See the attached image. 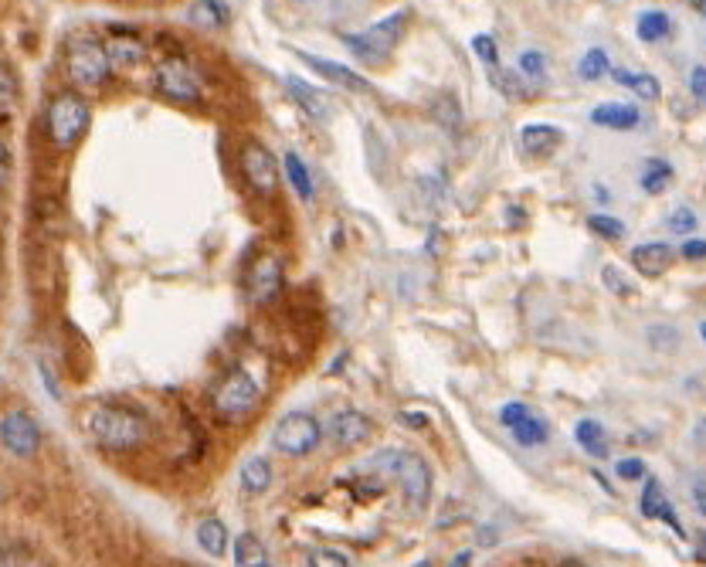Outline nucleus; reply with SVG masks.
<instances>
[{"instance_id": "nucleus-17", "label": "nucleus", "mask_w": 706, "mask_h": 567, "mask_svg": "<svg viewBox=\"0 0 706 567\" xmlns=\"http://www.w3.org/2000/svg\"><path fill=\"white\" fill-rule=\"evenodd\" d=\"M673 255L676 252L666 242H645V245H635L628 259H632V265L642 272V276L656 279L669 269V265H673Z\"/></svg>"}, {"instance_id": "nucleus-33", "label": "nucleus", "mask_w": 706, "mask_h": 567, "mask_svg": "<svg viewBox=\"0 0 706 567\" xmlns=\"http://www.w3.org/2000/svg\"><path fill=\"white\" fill-rule=\"evenodd\" d=\"M588 231L598 238H605V242H622L625 238V221L611 218V214H591L588 218Z\"/></svg>"}, {"instance_id": "nucleus-44", "label": "nucleus", "mask_w": 706, "mask_h": 567, "mask_svg": "<svg viewBox=\"0 0 706 567\" xmlns=\"http://www.w3.org/2000/svg\"><path fill=\"white\" fill-rule=\"evenodd\" d=\"M7 177H11V150H7V143L0 140V187L7 184Z\"/></svg>"}, {"instance_id": "nucleus-9", "label": "nucleus", "mask_w": 706, "mask_h": 567, "mask_svg": "<svg viewBox=\"0 0 706 567\" xmlns=\"http://www.w3.org/2000/svg\"><path fill=\"white\" fill-rule=\"evenodd\" d=\"M238 167H241V177L248 180L255 194L262 197H272L275 187H279V163L262 143H245L241 146V157H238Z\"/></svg>"}, {"instance_id": "nucleus-18", "label": "nucleus", "mask_w": 706, "mask_h": 567, "mask_svg": "<svg viewBox=\"0 0 706 567\" xmlns=\"http://www.w3.org/2000/svg\"><path fill=\"white\" fill-rule=\"evenodd\" d=\"M187 21L194 28H204V31H218V28H228L231 21V7L221 4V0H197V4L187 7Z\"/></svg>"}, {"instance_id": "nucleus-42", "label": "nucleus", "mask_w": 706, "mask_h": 567, "mask_svg": "<svg viewBox=\"0 0 706 567\" xmlns=\"http://www.w3.org/2000/svg\"><path fill=\"white\" fill-rule=\"evenodd\" d=\"M679 252H683V259H693V262H700V259H706V242H703V238H686V242H683V248H679Z\"/></svg>"}, {"instance_id": "nucleus-35", "label": "nucleus", "mask_w": 706, "mask_h": 567, "mask_svg": "<svg viewBox=\"0 0 706 567\" xmlns=\"http://www.w3.org/2000/svg\"><path fill=\"white\" fill-rule=\"evenodd\" d=\"M520 75H527V79L533 82H540L544 79V72H547V58H544V51H523L520 55Z\"/></svg>"}, {"instance_id": "nucleus-34", "label": "nucleus", "mask_w": 706, "mask_h": 567, "mask_svg": "<svg viewBox=\"0 0 706 567\" xmlns=\"http://www.w3.org/2000/svg\"><path fill=\"white\" fill-rule=\"evenodd\" d=\"M601 282H605V289L611 292V296H618V299H628V296H635V286H632V279L625 276L618 265H605L601 269Z\"/></svg>"}, {"instance_id": "nucleus-48", "label": "nucleus", "mask_w": 706, "mask_h": 567, "mask_svg": "<svg viewBox=\"0 0 706 567\" xmlns=\"http://www.w3.org/2000/svg\"><path fill=\"white\" fill-rule=\"evenodd\" d=\"M690 4L696 7V11H700V14H706V0H690Z\"/></svg>"}, {"instance_id": "nucleus-20", "label": "nucleus", "mask_w": 706, "mask_h": 567, "mask_svg": "<svg viewBox=\"0 0 706 567\" xmlns=\"http://www.w3.org/2000/svg\"><path fill=\"white\" fill-rule=\"evenodd\" d=\"M564 143V133L557 126H547V123H530L520 130V146L527 153H550L554 146Z\"/></svg>"}, {"instance_id": "nucleus-47", "label": "nucleus", "mask_w": 706, "mask_h": 567, "mask_svg": "<svg viewBox=\"0 0 706 567\" xmlns=\"http://www.w3.org/2000/svg\"><path fill=\"white\" fill-rule=\"evenodd\" d=\"M693 493H696V510H700L703 517H706V489H703V486H696Z\"/></svg>"}, {"instance_id": "nucleus-4", "label": "nucleus", "mask_w": 706, "mask_h": 567, "mask_svg": "<svg viewBox=\"0 0 706 567\" xmlns=\"http://www.w3.org/2000/svg\"><path fill=\"white\" fill-rule=\"evenodd\" d=\"M65 75L82 89H99L113 75V62H109L106 45H99L96 38H75L65 48Z\"/></svg>"}, {"instance_id": "nucleus-49", "label": "nucleus", "mask_w": 706, "mask_h": 567, "mask_svg": "<svg viewBox=\"0 0 706 567\" xmlns=\"http://www.w3.org/2000/svg\"><path fill=\"white\" fill-rule=\"evenodd\" d=\"M561 567H588V564H578V561H564Z\"/></svg>"}, {"instance_id": "nucleus-36", "label": "nucleus", "mask_w": 706, "mask_h": 567, "mask_svg": "<svg viewBox=\"0 0 706 567\" xmlns=\"http://www.w3.org/2000/svg\"><path fill=\"white\" fill-rule=\"evenodd\" d=\"M309 567H350V557L337 547H316L309 554Z\"/></svg>"}, {"instance_id": "nucleus-39", "label": "nucleus", "mask_w": 706, "mask_h": 567, "mask_svg": "<svg viewBox=\"0 0 706 567\" xmlns=\"http://www.w3.org/2000/svg\"><path fill=\"white\" fill-rule=\"evenodd\" d=\"M472 51H476L482 62L489 65V72L499 68V51H496V41L489 38V34H476V38H472Z\"/></svg>"}, {"instance_id": "nucleus-30", "label": "nucleus", "mask_w": 706, "mask_h": 567, "mask_svg": "<svg viewBox=\"0 0 706 567\" xmlns=\"http://www.w3.org/2000/svg\"><path fill=\"white\" fill-rule=\"evenodd\" d=\"M432 116L438 119V126H445V130L459 133V126H462V109H459V102H455L452 92H442V96L432 102Z\"/></svg>"}, {"instance_id": "nucleus-3", "label": "nucleus", "mask_w": 706, "mask_h": 567, "mask_svg": "<svg viewBox=\"0 0 706 567\" xmlns=\"http://www.w3.org/2000/svg\"><path fill=\"white\" fill-rule=\"evenodd\" d=\"M89 123H92L89 102L75 96V92H58V96L48 102L45 130H48V140L55 143L58 150H72V146L82 140V133L89 130Z\"/></svg>"}, {"instance_id": "nucleus-29", "label": "nucleus", "mask_w": 706, "mask_h": 567, "mask_svg": "<svg viewBox=\"0 0 706 567\" xmlns=\"http://www.w3.org/2000/svg\"><path fill=\"white\" fill-rule=\"evenodd\" d=\"M642 191L645 194H662L669 184H673V167H669L666 160H649L645 163V170H642Z\"/></svg>"}, {"instance_id": "nucleus-2", "label": "nucleus", "mask_w": 706, "mask_h": 567, "mask_svg": "<svg viewBox=\"0 0 706 567\" xmlns=\"http://www.w3.org/2000/svg\"><path fill=\"white\" fill-rule=\"evenodd\" d=\"M374 469H384L394 483L401 486L404 500H408L411 510H425L428 500H432V469L428 462L421 459L418 452H408V449H387V452H377L370 459Z\"/></svg>"}, {"instance_id": "nucleus-15", "label": "nucleus", "mask_w": 706, "mask_h": 567, "mask_svg": "<svg viewBox=\"0 0 706 567\" xmlns=\"http://www.w3.org/2000/svg\"><path fill=\"white\" fill-rule=\"evenodd\" d=\"M591 123L601 126V130L628 133L642 123V113L635 106H625V102H601V106L591 109Z\"/></svg>"}, {"instance_id": "nucleus-46", "label": "nucleus", "mask_w": 706, "mask_h": 567, "mask_svg": "<svg viewBox=\"0 0 706 567\" xmlns=\"http://www.w3.org/2000/svg\"><path fill=\"white\" fill-rule=\"evenodd\" d=\"M472 564V551H459L455 554V561L449 564V567H469Z\"/></svg>"}, {"instance_id": "nucleus-52", "label": "nucleus", "mask_w": 706, "mask_h": 567, "mask_svg": "<svg viewBox=\"0 0 706 567\" xmlns=\"http://www.w3.org/2000/svg\"><path fill=\"white\" fill-rule=\"evenodd\" d=\"M265 567H269V564H265Z\"/></svg>"}, {"instance_id": "nucleus-51", "label": "nucleus", "mask_w": 706, "mask_h": 567, "mask_svg": "<svg viewBox=\"0 0 706 567\" xmlns=\"http://www.w3.org/2000/svg\"><path fill=\"white\" fill-rule=\"evenodd\" d=\"M700 337H703V340H706V323H703V326H700Z\"/></svg>"}, {"instance_id": "nucleus-11", "label": "nucleus", "mask_w": 706, "mask_h": 567, "mask_svg": "<svg viewBox=\"0 0 706 567\" xmlns=\"http://www.w3.org/2000/svg\"><path fill=\"white\" fill-rule=\"evenodd\" d=\"M0 445L17 459H31L41 449V428L28 411H7L0 415Z\"/></svg>"}, {"instance_id": "nucleus-41", "label": "nucleus", "mask_w": 706, "mask_h": 567, "mask_svg": "<svg viewBox=\"0 0 706 567\" xmlns=\"http://www.w3.org/2000/svg\"><path fill=\"white\" fill-rule=\"evenodd\" d=\"M615 476H618V479H628V483H632V479H645V476H649V469H645L642 459H635V455H632V459H622V462H618V466H615Z\"/></svg>"}, {"instance_id": "nucleus-32", "label": "nucleus", "mask_w": 706, "mask_h": 567, "mask_svg": "<svg viewBox=\"0 0 706 567\" xmlns=\"http://www.w3.org/2000/svg\"><path fill=\"white\" fill-rule=\"evenodd\" d=\"M0 567H45V561L24 544H4L0 547Z\"/></svg>"}, {"instance_id": "nucleus-31", "label": "nucleus", "mask_w": 706, "mask_h": 567, "mask_svg": "<svg viewBox=\"0 0 706 567\" xmlns=\"http://www.w3.org/2000/svg\"><path fill=\"white\" fill-rule=\"evenodd\" d=\"M608 72H611V62H608L605 48H591L578 62V75L584 82H598V79H605Z\"/></svg>"}, {"instance_id": "nucleus-10", "label": "nucleus", "mask_w": 706, "mask_h": 567, "mask_svg": "<svg viewBox=\"0 0 706 567\" xmlns=\"http://www.w3.org/2000/svg\"><path fill=\"white\" fill-rule=\"evenodd\" d=\"M499 425L510 428L516 445H523V449H537L550 438V425L523 401H510V405L499 408Z\"/></svg>"}, {"instance_id": "nucleus-21", "label": "nucleus", "mask_w": 706, "mask_h": 567, "mask_svg": "<svg viewBox=\"0 0 706 567\" xmlns=\"http://www.w3.org/2000/svg\"><path fill=\"white\" fill-rule=\"evenodd\" d=\"M197 544H201L204 554L225 557V551H228V527L218 517L201 520V523H197Z\"/></svg>"}, {"instance_id": "nucleus-28", "label": "nucleus", "mask_w": 706, "mask_h": 567, "mask_svg": "<svg viewBox=\"0 0 706 567\" xmlns=\"http://www.w3.org/2000/svg\"><path fill=\"white\" fill-rule=\"evenodd\" d=\"M235 561L238 567H265L269 554H265V544L255 534H241L235 540Z\"/></svg>"}, {"instance_id": "nucleus-45", "label": "nucleus", "mask_w": 706, "mask_h": 567, "mask_svg": "<svg viewBox=\"0 0 706 567\" xmlns=\"http://www.w3.org/2000/svg\"><path fill=\"white\" fill-rule=\"evenodd\" d=\"M401 425H408V428H425L428 425V415H415V411H401Z\"/></svg>"}, {"instance_id": "nucleus-16", "label": "nucleus", "mask_w": 706, "mask_h": 567, "mask_svg": "<svg viewBox=\"0 0 706 567\" xmlns=\"http://www.w3.org/2000/svg\"><path fill=\"white\" fill-rule=\"evenodd\" d=\"M642 517H645V520H666L669 527H673L676 537H686L683 523L676 520V513H673V506H669L666 493H662L659 479H645V489H642Z\"/></svg>"}, {"instance_id": "nucleus-43", "label": "nucleus", "mask_w": 706, "mask_h": 567, "mask_svg": "<svg viewBox=\"0 0 706 567\" xmlns=\"http://www.w3.org/2000/svg\"><path fill=\"white\" fill-rule=\"evenodd\" d=\"M690 89H693V96L706 106V68H703V65H696V68H693V75H690Z\"/></svg>"}, {"instance_id": "nucleus-19", "label": "nucleus", "mask_w": 706, "mask_h": 567, "mask_svg": "<svg viewBox=\"0 0 706 567\" xmlns=\"http://www.w3.org/2000/svg\"><path fill=\"white\" fill-rule=\"evenodd\" d=\"M286 89H289L292 102H296V106L303 109L309 119H326V113H330L323 92H316L313 85H306L303 79H296V75H289L286 79Z\"/></svg>"}, {"instance_id": "nucleus-40", "label": "nucleus", "mask_w": 706, "mask_h": 567, "mask_svg": "<svg viewBox=\"0 0 706 567\" xmlns=\"http://www.w3.org/2000/svg\"><path fill=\"white\" fill-rule=\"evenodd\" d=\"M669 231H676V235H686V231H696V214L686 208H676L673 214H669Z\"/></svg>"}, {"instance_id": "nucleus-5", "label": "nucleus", "mask_w": 706, "mask_h": 567, "mask_svg": "<svg viewBox=\"0 0 706 567\" xmlns=\"http://www.w3.org/2000/svg\"><path fill=\"white\" fill-rule=\"evenodd\" d=\"M404 24H408V11H394L391 17H384V21L370 24L367 31H360V34H343V45H347L353 55L360 58V62L381 65L384 58L394 51V45L401 41Z\"/></svg>"}, {"instance_id": "nucleus-50", "label": "nucleus", "mask_w": 706, "mask_h": 567, "mask_svg": "<svg viewBox=\"0 0 706 567\" xmlns=\"http://www.w3.org/2000/svg\"><path fill=\"white\" fill-rule=\"evenodd\" d=\"M415 567H432V561H418Z\"/></svg>"}, {"instance_id": "nucleus-8", "label": "nucleus", "mask_w": 706, "mask_h": 567, "mask_svg": "<svg viewBox=\"0 0 706 567\" xmlns=\"http://www.w3.org/2000/svg\"><path fill=\"white\" fill-rule=\"evenodd\" d=\"M323 438V428L316 422L313 415H306V411H289L286 418H279V425H275L272 432V445L279 449L282 455H292V459H299V455H309L320 445Z\"/></svg>"}, {"instance_id": "nucleus-23", "label": "nucleus", "mask_w": 706, "mask_h": 567, "mask_svg": "<svg viewBox=\"0 0 706 567\" xmlns=\"http://www.w3.org/2000/svg\"><path fill=\"white\" fill-rule=\"evenodd\" d=\"M241 486H245V493H265V489L272 486V466L269 459H262V455H252V459L241 466Z\"/></svg>"}, {"instance_id": "nucleus-7", "label": "nucleus", "mask_w": 706, "mask_h": 567, "mask_svg": "<svg viewBox=\"0 0 706 567\" xmlns=\"http://www.w3.org/2000/svg\"><path fill=\"white\" fill-rule=\"evenodd\" d=\"M153 85H157L163 99L180 102V106H194V102H201L204 96L201 75H197L191 62H184V58H163L157 72H153Z\"/></svg>"}, {"instance_id": "nucleus-1", "label": "nucleus", "mask_w": 706, "mask_h": 567, "mask_svg": "<svg viewBox=\"0 0 706 567\" xmlns=\"http://www.w3.org/2000/svg\"><path fill=\"white\" fill-rule=\"evenodd\" d=\"M85 428L106 452H129L146 442V418L123 405H96L85 415Z\"/></svg>"}, {"instance_id": "nucleus-25", "label": "nucleus", "mask_w": 706, "mask_h": 567, "mask_svg": "<svg viewBox=\"0 0 706 567\" xmlns=\"http://www.w3.org/2000/svg\"><path fill=\"white\" fill-rule=\"evenodd\" d=\"M669 31H673V21H669L666 11H642L639 21H635V34H639L642 41H649V45L669 38Z\"/></svg>"}, {"instance_id": "nucleus-38", "label": "nucleus", "mask_w": 706, "mask_h": 567, "mask_svg": "<svg viewBox=\"0 0 706 567\" xmlns=\"http://www.w3.org/2000/svg\"><path fill=\"white\" fill-rule=\"evenodd\" d=\"M14 99H17V79L11 68L0 65V113H7L14 106Z\"/></svg>"}, {"instance_id": "nucleus-26", "label": "nucleus", "mask_w": 706, "mask_h": 567, "mask_svg": "<svg viewBox=\"0 0 706 567\" xmlns=\"http://www.w3.org/2000/svg\"><path fill=\"white\" fill-rule=\"evenodd\" d=\"M106 51H109V62H113V72L116 68H136V65H143V58H146V48L133 38L109 41Z\"/></svg>"}, {"instance_id": "nucleus-22", "label": "nucleus", "mask_w": 706, "mask_h": 567, "mask_svg": "<svg viewBox=\"0 0 706 567\" xmlns=\"http://www.w3.org/2000/svg\"><path fill=\"white\" fill-rule=\"evenodd\" d=\"M574 438H578V445L594 459H605L608 455V442H605V428L601 422H594V418H581L578 425H574Z\"/></svg>"}, {"instance_id": "nucleus-12", "label": "nucleus", "mask_w": 706, "mask_h": 567, "mask_svg": "<svg viewBox=\"0 0 706 567\" xmlns=\"http://www.w3.org/2000/svg\"><path fill=\"white\" fill-rule=\"evenodd\" d=\"M282 282H286L282 259H279V255H272V252H265V255H258V259L252 262V269H248L245 292H248V299H252V303L262 306V303H272V299L279 296Z\"/></svg>"}, {"instance_id": "nucleus-14", "label": "nucleus", "mask_w": 706, "mask_h": 567, "mask_svg": "<svg viewBox=\"0 0 706 567\" xmlns=\"http://www.w3.org/2000/svg\"><path fill=\"white\" fill-rule=\"evenodd\" d=\"M299 58L309 65V68H316V72L323 75V79H330L333 85H340V89H350V92H370V82L364 79V75H357L353 68L347 65H340V62H330V58H320V55H306V51H296Z\"/></svg>"}, {"instance_id": "nucleus-24", "label": "nucleus", "mask_w": 706, "mask_h": 567, "mask_svg": "<svg viewBox=\"0 0 706 567\" xmlns=\"http://www.w3.org/2000/svg\"><path fill=\"white\" fill-rule=\"evenodd\" d=\"M611 79L615 82H622L628 85V89L635 92L639 99H659L662 96V85L656 75H649V72H639V75H632V72H625V68H611Z\"/></svg>"}, {"instance_id": "nucleus-6", "label": "nucleus", "mask_w": 706, "mask_h": 567, "mask_svg": "<svg viewBox=\"0 0 706 567\" xmlns=\"http://www.w3.org/2000/svg\"><path fill=\"white\" fill-rule=\"evenodd\" d=\"M258 398H262V394H258V384L252 374L228 371L218 381V388L211 391V408H214V415L225 418V422H238V418L252 415Z\"/></svg>"}, {"instance_id": "nucleus-37", "label": "nucleus", "mask_w": 706, "mask_h": 567, "mask_svg": "<svg viewBox=\"0 0 706 567\" xmlns=\"http://www.w3.org/2000/svg\"><path fill=\"white\" fill-rule=\"evenodd\" d=\"M649 343L656 350H666V354H673L679 347V330L676 326H649Z\"/></svg>"}, {"instance_id": "nucleus-13", "label": "nucleus", "mask_w": 706, "mask_h": 567, "mask_svg": "<svg viewBox=\"0 0 706 567\" xmlns=\"http://www.w3.org/2000/svg\"><path fill=\"white\" fill-rule=\"evenodd\" d=\"M330 438H333V445H340V449H353V445H364L370 432H374V425H370V418L364 415V411H340V415H333V422H330Z\"/></svg>"}, {"instance_id": "nucleus-27", "label": "nucleus", "mask_w": 706, "mask_h": 567, "mask_svg": "<svg viewBox=\"0 0 706 567\" xmlns=\"http://www.w3.org/2000/svg\"><path fill=\"white\" fill-rule=\"evenodd\" d=\"M286 177H289V184H292V191L299 194V201H313V177H309V170H306V163L299 160V153H286Z\"/></svg>"}]
</instances>
